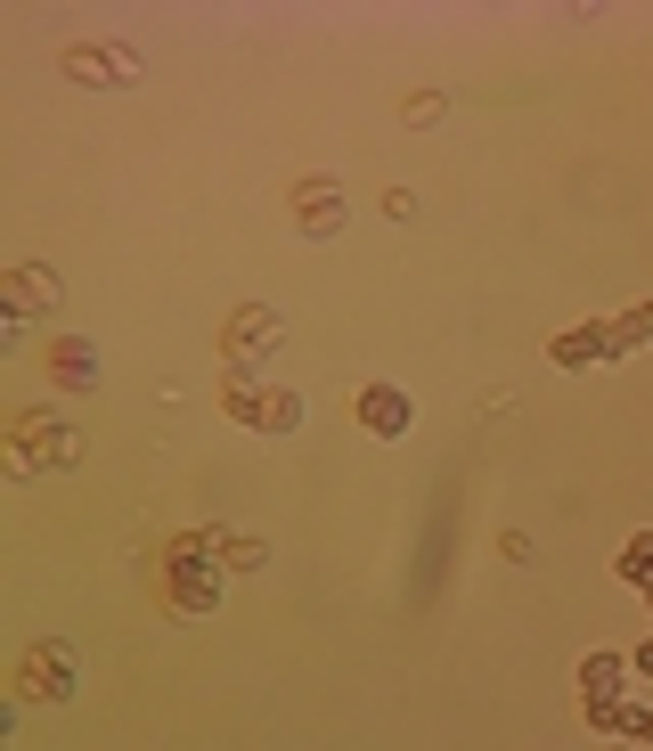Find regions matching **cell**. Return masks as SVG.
<instances>
[{"mask_svg": "<svg viewBox=\"0 0 653 751\" xmlns=\"http://www.w3.org/2000/svg\"><path fill=\"white\" fill-rule=\"evenodd\" d=\"M221 401L238 425H254V433H294L303 425V392H286V384H254L245 368H229L221 376Z\"/></svg>", "mask_w": 653, "mask_h": 751, "instance_id": "obj_1", "label": "cell"}, {"mask_svg": "<svg viewBox=\"0 0 653 751\" xmlns=\"http://www.w3.org/2000/svg\"><path fill=\"white\" fill-rule=\"evenodd\" d=\"M74 457H82V433L50 425V416H17V442H9L17 474H50V466H74Z\"/></svg>", "mask_w": 653, "mask_h": 751, "instance_id": "obj_2", "label": "cell"}, {"mask_svg": "<svg viewBox=\"0 0 653 751\" xmlns=\"http://www.w3.org/2000/svg\"><path fill=\"white\" fill-rule=\"evenodd\" d=\"M278 336H286V319H278V310H270V303H245L238 319L221 327V360H229V368H245L254 351H278Z\"/></svg>", "mask_w": 653, "mask_h": 751, "instance_id": "obj_3", "label": "cell"}, {"mask_svg": "<svg viewBox=\"0 0 653 751\" xmlns=\"http://www.w3.org/2000/svg\"><path fill=\"white\" fill-rule=\"evenodd\" d=\"M17 695H33V702L74 695V654H66V645H33V654H17Z\"/></svg>", "mask_w": 653, "mask_h": 751, "instance_id": "obj_4", "label": "cell"}, {"mask_svg": "<svg viewBox=\"0 0 653 751\" xmlns=\"http://www.w3.org/2000/svg\"><path fill=\"white\" fill-rule=\"evenodd\" d=\"M294 221H303V237H335L344 229V188L335 180H294Z\"/></svg>", "mask_w": 653, "mask_h": 751, "instance_id": "obj_5", "label": "cell"}, {"mask_svg": "<svg viewBox=\"0 0 653 751\" xmlns=\"http://www.w3.org/2000/svg\"><path fill=\"white\" fill-rule=\"evenodd\" d=\"M360 433L400 442V433H409V392H400V384H368V392H360Z\"/></svg>", "mask_w": 653, "mask_h": 751, "instance_id": "obj_6", "label": "cell"}, {"mask_svg": "<svg viewBox=\"0 0 653 751\" xmlns=\"http://www.w3.org/2000/svg\"><path fill=\"white\" fill-rule=\"evenodd\" d=\"M66 74L74 82H139V57L131 50H98V41H74V50H66Z\"/></svg>", "mask_w": 653, "mask_h": 751, "instance_id": "obj_7", "label": "cell"}, {"mask_svg": "<svg viewBox=\"0 0 653 751\" xmlns=\"http://www.w3.org/2000/svg\"><path fill=\"white\" fill-rule=\"evenodd\" d=\"M213 596H221V589H213V572L197 563V548H180V556H172V589H164V604H172V613H204Z\"/></svg>", "mask_w": 653, "mask_h": 751, "instance_id": "obj_8", "label": "cell"}, {"mask_svg": "<svg viewBox=\"0 0 653 751\" xmlns=\"http://www.w3.org/2000/svg\"><path fill=\"white\" fill-rule=\"evenodd\" d=\"M50 376H57V384H74V392H91L98 384V343L91 336H57L50 343Z\"/></svg>", "mask_w": 653, "mask_h": 751, "instance_id": "obj_9", "label": "cell"}, {"mask_svg": "<svg viewBox=\"0 0 653 751\" xmlns=\"http://www.w3.org/2000/svg\"><path fill=\"white\" fill-rule=\"evenodd\" d=\"M613 351H621L613 327H580V336H556V360H564V368H597V360H613Z\"/></svg>", "mask_w": 653, "mask_h": 751, "instance_id": "obj_10", "label": "cell"}, {"mask_svg": "<svg viewBox=\"0 0 653 751\" xmlns=\"http://www.w3.org/2000/svg\"><path fill=\"white\" fill-rule=\"evenodd\" d=\"M0 295H9L17 319H25V310H41V303L57 295V278H50V269H9V278H0Z\"/></svg>", "mask_w": 653, "mask_h": 751, "instance_id": "obj_11", "label": "cell"}, {"mask_svg": "<svg viewBox=\"0 0 653 751\" xmlns=\"http://www.w3.org/2000/svg\"><path fill=\"white\" fill-rule=\"evenodd\" d=\"M441 115H450V98H441V91H409V98H400V123H409V131H433Z\"/></svg>", "mask_w": 653, "mask_h": 751, "instance_id": "obj_12", "label": "cell"}, {"mask_svg": "<svg viewBox=\"0 0 653 751\" xmlns=\"http://www.w3.org/2000/svg\"><path fill=\"white\" fill-rule=\"evenodd\" d=\"M221 563H229V572H262L270 548H262V539H221Z\"/></svg>", "mask_w": 653, "mask_h": 751, "instance_id": "obj_13", "label": "cell"}, {"mask_svg": "<svg viewBox=\"0 0 653 751\" xmlns=\"http://www.w3.org/2000/svg\"><path fill=\"white\" fill-rule=\"evenodd\" d=\"M613 336H621V351H629V343H645V336H653V303H638V310H629V319L613 327Z\"/></svg>", "mask_w": 653, "mask_h": 751, "instance_id": "obj_14", "label": "cell"}, {"mask_svg": "<svg viewBox=\"0 0 653 751\" xmlns=\"http://www.w3.org/2000/svg\"><path fill=\"white\" fill-rule=\"evenodd\" d=\"M621 572H629V580H653V539H629V556H621Z\"/></svg>", "mask_w": 653, "mask_h": 751, "instance_id": "obj_15", "label": "cell"}, {"mask_svg": "<svg viewBox=\"0 0 653 751\" xmlns=\"http://www.w3.org/2000/svg\"><path fill=\"white\" fill-rule=\"evenodd\" d=\"M613 751H621V743H613Z\"/></svg>", "mask_w": 653, "mask_h": 751, "instance_id": "obj_16", "label": "cell"}]
</instances>
